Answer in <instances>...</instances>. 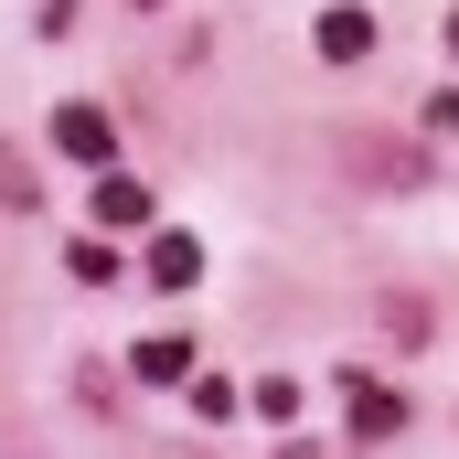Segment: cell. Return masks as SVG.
<instances>
[{
    "mask_svg": "<svg viewBox=\"0 0 459 459\" xmlns=\"http://www.w3.org/2000/svg\"><path fill=\"white\" fill-rule=\"evenodd\" d=\"M352 160H363V171H374V182H417V160H406V150H395V139H352Z\"/></svg>",
    "mask_w": 459,
    "mask_h": 459,
    "instance_id": "7",
    "label": "cell"
},
{
    "mask_svg": "<svg viewBox=\"0 0 459 459\" xmlns=\"http://www.w3.org/2000/svg\"><path fill=\"white\" fill-rule=\"evenodd\" d=\"M97 214H108V225H150V193H139L128 171H108V182H97Z\"/></svg>",
    "mask_w": 459,
    "mask_h": 459,
    "instance_id": "6",
    "label": "cell"
},
{
    "mask_svg": "<svg viewBox=\"0 0 459 459\" xmlns=\"http://www.w3.org/2000/svg\"><path fill=\"white\" fill-rule=\"evenodd\" d=\"M128 374H139V385H193V342H182V332H150V342L128 352Z\"/></svg>",
    "mask_w": 459,
    "mask_h": 459,
    "instance_id": "4",
    "label": "cell"
},
{
    "mask_svg": "<svg viewBox=\"0 0 459 459\" xmlns=\"http://www.w3.org/2000/svg\"><path fill=\"white\" fill-rule=\"evenodd\" d=\"M32 193H43V171H32V160H11V150H0V204H11V214H32Z\"/></svg>",
    "mask_w": 459,
    "mask_h": 459,
    "instance_id": "9",
    "label": "cell"
},
{
    "mask_svg": "<svg viewBox=\"0 0 459 459\" xmlns=\"http://www.w3.org/2000/svg\"><path fill=\"white\" fill-rule=\"evenodd\" d=\"M193 417H204V428H225V417H235V385H214V374H193Z\"/></svg>",
    "mask_w": 459,
    "mask_h": 459,
    "instance_id": "11",
    "label": "cell"
},
{
    "mask_svg": "<svg viewBox=\"0 0 459 459\" xmlns=\"http://www.w3.org/2000/svg\"><path fill=\"white\" fill-rule=\"evenodd\" d=\"M246 406H256V417H267V428H289V417H299V385H289V374H267V385H256V395H246Z\"/></svg>",
    "mask_w": 459,
    "mask_h": 459,
    "instance_id": "8",
    "label": "cell"
},
{
    "mask_svg": "<svg viewBox=\"0 0 459 459\" xmlns=\"http://www.w3.org/2000/svg\"><path fill=\"white\" fill-rule=\"evenodd\" d=\"M342 417H352V438H395V428H406V395L342 363Z\"/></svg>",
    "mask_w": 459,
    "mask_h": 459,
    "instance_id": "2",
    "label": "cell"
},
{
    "mask_svg": "<svg viewBox=\"0 0 459 459\" xmlns=\"http://www.w3.org/2000/svg\"><path fill=\"white\" fill-rule=\"evenodd\" d=\"M310 43H321V65H363V54H374V11H352V0H332V11L310 22Z\"/></svg>",
    "mask_w": 459,
    "mask_h": 459,
    "instance_id": "3",
    "label": "cell"
},
{
    "mask_svg": "<svg viewBox=\"0 0 459 459\" xmlns=\"http://www.w3.org/2000/svg\"><path fill=\"white\" fill-rule=\"evenodd\" d=\"M428 128H438V139H459V86H438V97H428Z\"/></svg>",
    "mask_w": 459,
    "mask_h": 459,
    "instance_id": "12",
    "label": "cell"
},
{
    "mask_svg": "<svg viewBox=\"0 0 459 459\" xmlns=\"http://www.w3.org/2000/svg\"><path fill=\"white\" fill-rule=\"evenodd\" d=\"M65 267H75L86 289H108V278H117V256H108V246H97V235H75V246H65Z\"/></svg>",
    "mask_w": 459,
    "mask_h": 459,
    "instance_id": "10",
    "label": "cell"
},
{
    "mask_svg": "<svg viewBox=\"0 0 459 459\" xmlns=\"http://www.w3.org/2000/svg\"><path fill=\"white\" fill-rule=\"evenodd\" d=\"M449 54H459V11H449Z\"/></svg>",
    "mask_w": 459,
    "mask_h": 459,
    "instance_id": "13",
    "label": "cell"
},
{
    "mask_svg": "<svg viewBox=\"0 0 459 459\" xmlns=\"http://www.w3.org/2000/svg\"><path fill=\"white\" fill-rule=\"evenodd\" d=\"M150 278H160V289H193V278H204V246H193V235H160V246H150Z\"/></svg>",
    "mask_w": 459,
    "mask_h": 459,
    "instance_id": "5",
    "label": "cell"
},
{
    "mask_svg": "<svg viewBox=\"0 0 459 459\" xmlns=\"http://www.w3.org/2000/svg\"><path fill=\"white\" fill-rule=\"evenodd\" d=\"M54 150H65V160H86V171H108V160H117V128H108V108L65 97V108H54Z\"/></svg>",
    "mask_w": 459,
    "mask_h": 459,
    "instance_id": "1",
    "label": "cell"
}]
</instances>
